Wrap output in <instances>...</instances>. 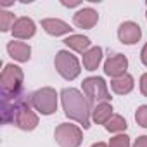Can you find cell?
<instances>
[{
	"label": "cell",
	"mask_w": 147,
	"mask_h": 147,
	"mask_svg": "<svg viewBox=\"0 0 147 147\" xmlns=\"http://www.w3.org/2000/svg\"><path fill=\"white\" fill-rule=\"evenodd\" d=\"M61 102H62V109L64 114L69 119L78 121L83 128L90 126V107L87 102V97L76 90V88H64L61 92Z\"/></svg>",
	"instance_id": "1"
},
{
	"label": "cell",
	"mask_w": 147,
	"mask_h": 147,
	"mask_svg": "<svg viewBox=\"0 0 147 147\" xmlns=\"http://www.w3.org/2000/svg\"><path fill=\"white\" fill-rule=\"evenodd\" d=\"M33 106V94L19 92V94H11V95H2V121L4 123H14L16 116Z\"/></svg>",
	"instance_id": "2"
},
{
	"label": "cell",
	"mask_w": 147,
	"mask_h": 147,
	"mask_svg": "<svg viewBox=\"0 0 147 147\" xmlns=\"http://www.w3.org/2000/svg\"><path fill=\"white\" fill-rule=\"evenodd\" d=\"M82 88H83V95L87 97V102H88L90 111L95 106L111 100V94L107 90V85H106L104 78H100V76L85 78L83 83H82Z\"/></svg>",
	"instance_id": "3"
},
{
	"label": "cell",
	"mask_w": 147,
	"mask_h": 147,
	"mask_svg": "<svg viewBox=\"0 0 147 147\" xmlns=\"http://www.w3.org/2000/svg\"><path fill=\"white\" fill-rule=\"evenodd\" d=\"M23 80L24 73L16 64H5L0 75V85H2V95L19 94L23 92Z\"/></svg>",
	"instance_id": "4"
},
{
	"label": "cell",
	"mask_w": 147,
	"mask_h": 147,
	"mask_svg": "<svg viewBox=\"0 0 147 147\" xmlns=\"http://www.w3.org/2000/svg\"><path fill=\"white\" fill-rule=\"evenodd\" d=\"M54 66H55V69H57L59 75H61L64 80H67V82L78 78L80 71H82L78 59L73 55L69 50H59V52L55 54Z\"/></svg>",
	"instance_id": "5"
},
{
	"label": "cell",
	"mask_w": 147,
	"mask_h": 147,
	"mask_svg": "<svg viewBox=\"0 0 147 147\" xmlns=\"http://www.w3.org/2000/svg\"><path fill=\"white\" fill-rule=\"evenodd\" d=\"M54 138L59 147H80V144L83 142V131L76 125L61 123L54 131Z\"/></svg>",
	"instance_id": "6"
},
{
	"label": "cell",
	"mask_w": 147,
	"mask_h": 147,
	"mask_svg": "<svg viewBox=\"0 0 147 147\" xmlns=\"http://www.w3.org/2000/svg\"><path fill=\"white\" fill-rule=\"evenodd\" d=\"M33 107L43 114L49 116L57 111V92L50 87H43L33 94Z\"/></svg>",
	"instance_id": "7"
},
{
	"label": "cell",
	"mask_w": 147,
	"mask_h": 147,
	"mask_svg": "<svg viewBox=\"0 0 147 147\" xmlns=\"http://www.w3.org/2000/svg\"><path fill=\"white\" fill-rule=\"evenodd\" d=\"M126 67H128V59L123 54H114V55L107 57V61L104 62V73L111 78L126 75Z\"/></svg>",
	"instance_id": "8"
},
{
	"label": "cell",
	"mask_w": 147,
	"mask_h": 147,
	"mask_svg": "<svg viewBox=\"0 0 147 147\" xmlns=\"http://www.w3.org/2000/svg\"><path fill=\"white\" fill-rule=\"evenodd\" d=\"M118 38L121 43L125 45H133L142 38V30L137 23L133 21H125L123 24H119L118 28Z\"/></svg>",
	"instance_id": "9"
},
{
	"label": "cell",
	"mask_w": 147,
	"mask_h": 147,
	"mask_svg": "<svg viewBox=\"0 0 147 147\" xmlns=\"http://www.w3.org/2000/svg\"><path fill=\"white\" fill-rule=\"evenodd\" d=\"M99 21V14L97 11L90 9V7H83L80 9L75 16H73V23H75L76 28H82V30H90L97 24Z\"/></svg>",
	"instance_id": "10"
},
{
	"label": "cell",
	"mask_w": 147,
	"mask_h": 147,
	"mask_svg": "<svg viewBox=\"0 0 147 147\" xmlns=\"http://www.w3.org/2000/svg\"><path fill=\"white\" fill-rule=\"evenodd\" d=\"M36 31V26L33 23V19L30 18H19L12 28V36L18 38V40H28L35 35Z\"/></svg>",
	"instance_id": "11"
},
{
	"label": "cell",
	"mask_w": 147,
	"mask_h": 147,
	"mask_svg": "<svg viewBox=\"0 0 147 147\" xmlns=\"http://www.w3.org/2000/svg\"><path fill=\"white\" fill-rule=\"evenodd\" d=\"M7 52L18 62H28L30 57H31V47L28 43L18 42V40H12V42L7 43Z\"/></svg>",
	"instance_id": "12"
},
{
	"label": "cell",
	"mask_w": 147,
	"mask_h": 147,
	"mask_svg": "<svg viewBox=\"0 0 147 147\" xmlns=\"http://www.w3.org/2000/svg\"><path fill=\"white\" fill-rule=\"evenodd\" d=\"M14 125L19 128V130H24V131H31L38 126V116L35 111H31V107H26L23 109L16 119H14Z\"/></svg>",
	"instance_id": "13"
},
{
	"label": "cell",
	"mask_w": 147,
	"mask_h": 147,
	"mask_svg": "<svg viewBox=\"0 0 147 147\" xmlns=\"http://www.w3.org/2000/svg\"><path fill=\"white\" fill-rule=\"evenodd\" d=\"M42 28L45 30V33L52 35V36H61V35H67L73 31V28L62 21V19H55V18H50V19H43L42 21Z\"/></svg>",
	"instance_id": "14"
},
{
	"label": "cell",
	"mask_w": 147,
	"mask_h": 147,
	"mask_svg": "<svg viewBox=\"0 0 147 147\" xmlns=\"http://www.w3.org/2000/svg\"><path fill=\"white\" fill-rule=\"evenodd\" d=\"M133 85H135V82H133V76L131 75H123V76H118V78H113L111 80V88H113V92L114 94H118V95H126V94H130L131 90H133Z\"/></svg>",
	"instance_id": "15"
},
{
	"label": "cell",
	"mask_w": 147,
	"mask_h": 147,
	"mask_svg": "<svg viewBox=\"0 0 147 147\" xmlns=\"http://www.w3.org/2000/svg\"><path fill=\"white\" fill-rule=\"evenodd\" d=\"M102 61V49L100 47H92L83 54V67L87 71H95Z\"/></svg>",
	"instance_id": "16"
},
{
	"label": "cell",
	"mask_w": 147,
	"mask_h": 147,
	"mask_svg": "<svg viewBox=\"0 0 147 147\" xmlns=\"http://www.w3.org/2000/svg\"><path fill=\"white\" fill-rule=\"evenodd\" d=\"M64 43H66V47L76 50L80 54H85L90 49V38L88 36H83V35H69L64 40Z\"/></svg>",
	"instance_id": "17"
},
{
	"label": "cell",
	"mask_w": 147,
	"mask_h": 147,
	"mask_svg": "<svg viewBox=\"0 0 147 147\" xmlns=\"http://www.w3.org/2000/svg\"><path fill=\"white\" fill-rule=\"evenodd\" d=\"M113 116V106L109 102H102L92 109V119L97 125H106Z\"/></svg>",
	"instance_id": "18"
},
{
	"label": "cell",
	"mask_w": 147,
	"mask_h": 147,
	"mask_svg": "<svg viewBox=\"0 0 147 147\" xmlns=\"http://www.w3.org/2000/svg\"><path fill=\"white\" fill-rule=\"evenodd\" d=\"M104 126H106V130L111 131V133H119V131H125L128 125H126V119H125L123 116H119V114H113L111 119H109Z\"/></svg>",
	"instance_id": "19"
},
{
	"label": "cell",
	"mask_w": 147,
	"mask_h": 147,
	"mask_svg": "<svg viewBox=\"0 0 147 147\" xmlns=\"http://www.w3.org/2000/svg\"><path fill=\"white\" fill-rule=\"evenodd\" d=\"M16 16L12 14V12H9V11H2L0 12V30L2 31H12V28H14V24H16Z\"/></svg>",
	"instance_id": "20"
},
{
	"label": "cell",
	"mask_w": 147,
	"mask_h": 147,
	"mask_svg": "<svg viewBox=\"0 0 147 147\" xmlns=\"http://www.w3.org/2000/svg\"><path fill=\"white\" fill-rule=\"evenodd\" d=\"M109 147H130V137L128 135H116L109 140Z\"/></svg>",
	"instance_id": "21"
},
{
	"label": "cell",
	"mask_w": 147,
	"mask_h": 147,
	"mask_svg": "<svg viewBox=\"0 0 147 147\" xmlns=\"http://www.w3.org/2000/svg\"><path fill=\"white\" fill-rule=\"evenodd\" d=\"M135 121H137L142 128H147V106H140V107L135 111Z\"/></svg>",
	"instance_id": "22"
},
{
	"label": "cell",
	"mask_w": 147,
	"mask_h": 147,
	"mask_svg": "<svg viewBox=\"0 0 147 147\" xmlns=\"http://www.w3.org/2000/svg\"><path fill=\"white\" fill-rule=\"evenodd\" d=\"M140 92L147 97V73H144L140 78Z\"/></svg>",
	"instance_id": "23"
},
{
	"label": "cell",
	"mask_w": 147,
	"mask_h": 147,
	"mask_svg": "<svg viewBox=\"0 0 147 147\" xmlns=\"http://www.w3.org/2000/svg\"><path fill=\"white\" fill-rule=\"evenodd\" d=\"M133 147H147V135L138 137V138L133 142Z\"/></svg>",
	"instance_id": "24"
},
{
	"label": "cell",
	"mask_w": 147,
	"mask_h": 147,
	"mask_svg": "<svg viewBox=\"0 0 147 147\" xmlns=\"http://www.w3.org/2000/svg\"><path fill=\"white\" fill-rule=\"evenodd\" d=\"M140 59H142V62L147 66V43L142 47V52H140Z\"/></svg>",
	"instance_id": "25"
},
{
	"label": "cell",
	"mask_w": 147,
	"mask_h": 147,
	"mask_svg": "<svg viewBox=\"0 0 147 147\" xmlns=\"http://www.w3.org/2000/svg\"><path fill=\"white\" fill-rule=\"evenodd\" d=\"M62 5H66V7H76V5H80V2H62Z\"/></svg>",
	"instance_id": "26"
},
{
	"label": "cell",
	"mask_w": 147,
	"mask_h": 147,
	"mask_svg": "<svg viewBox=\"0 0 147 147\" xmlns=\"http://www.w3.org/2000/svg\"><path fill=\"white\" fill-rule=\"evenodd\" d=\"M92 147H109L107 144H104V142H97V144H94Z\"/></svg>",
	"instance_id": "27"
},
{
	"label": "cell",
	"mask_w": 147,
	"mask_h": 147,
	"mask_svg": "<svg viewBox=\"0 0 147 147\" xmlns=\"http://www.w3.org/2000/svg\"><path fill=\"white\" fill-rule=\"evenodd\" d=\"M145 5H147V2H145Z\"/></svg>",
	"instance_id": "28"
},
{
	"label": "cell",
	"mask_w": 147,
	"mask_h": 147,
	"mask_svg": "<svg viewBox=\"0 0 147 147\" xmlns=\"http://www.w3.org/2000/svg\"><path fill=\"white\" fill-rule=\"evenodd\" d=\"M145 18H147V14H145Z\"/></svg>",
	"instance_id": "29"
}]
</instances>
